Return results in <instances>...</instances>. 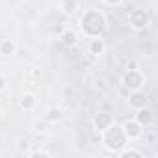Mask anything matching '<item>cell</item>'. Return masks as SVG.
I'll return each mask as SVG.
<instances>
[{"label": "cell", "instance_id": "6da1fadb", "mask_svg": "<svg viewBox=\"0 0 158 158\" xmlns=\"http://www.w3.org/2000/svg\"><path fill=\"white\" fill-rule=\"evenodd\" d=\"M102 143H104V147L110 151V152H117L119 149H123L125 145H127V138H125V134H123V128L121 127H117V125H112V127H108L106 130H104V136H102V139H101Z\"/></svg>", "mask_w": 158, "mask_h": 158}, {"label": "cell", "instance_id": "7a4b0ae2", "mask_svg": "<svg viewBox=\"0 0 158 158\" xmlns=\"http://www.w3.org/2000/svg\"><path fill=\"white\" fill-rule=\"evenodd\" d=\"M121 82H123V86H125L127 89H130V91H136V89H139V88L143 86L145 78H143V74H141L138 69H128V71L123 74Z\"/></svg>", "mask_w": 158, "mask_h": 158}, {"label": "cell", "instance_id": "3957f363", "mask_svg": "<svg viewBox=\"0 0 158 158\" xmlns=\"http://www.w3.org/2000/svg\"><path fill=\"white\" fill-rule=\"evenodd\" d=\"M121 128H123V134H125L127 139H138V138H141V134H143V127H141L136 119H127Z\"/></svg>", "mask_w": 158, "mask_h": 158}, {"label": "cell", "instance_id": "277c9868", "mask_svg": "<svg viewBox=\"0 0 158 158\" xmlns=\"http://www.w3.org/2000/svg\"><path fill=\"white\" fill-rule=\"evenodd\" d=\"M147 24H149V15L143 10H136L130 13V26L134 30H143Z\"/></svg>", "mask_w": 158, "mask_h": 158}, {"label": "cell", "instance_id": "5b68a950", "mask_svg": "<svg viewBox=\"0 0 158 158\" xmlns=\"http://www.w3.org/2000/svg\"><path fill=\"white\" fill-rule=\"evenodd\" d=\"M112 125H114V117H112L108 112H99V114L93 117V127H95L97 132L106 130V128L112 127Z\"/></svg>", "mask_w": 158, "mask_h": 158}, {"label": "cell", "instance_id": "8992f818", "mask_svg": "<svg viewBox=\"0 0 158 158\" xmlns=\"http://www.w3.org/2000/svg\"><path fill=\"white\" fill-rule=\"evenodd\" d=\"M141 127H149V125H152L154 123V114H152V110L151 108H147V106H143V108H138V112H136V117H134Z\"/></svg>", "mask_w": 158, "mask_h": 158}, {"label": "cell", "instance_id": "52a82bcc", "mask_svg": "<svg viewBox=\"0 0 158 158\" xmlns=\"http://www.w3.org/2000/svg\"><path fill=\"white\" fill-rule=\"evenodd\" d=\"M147 102H149V97H147V93H143L141 89L132 91V95H130V99H128V104H130V108H134V110L147 106Z\"/></svg>", "mask_w": 158, "mask_h": 158}, {"label": "cell", "instance_id": "ba28073f", "mask_svg": "<svg viewBox=\"0 0 158 158\" xmlns=\"http://www.w3.org/2000/svg\"><path fill=\"white\" fill-rule=\"evenodd\" d=\"M60 43H61L65 48H73V47L78 43L76 32H74V30H65V32L61 34V37H60Z\"/></svg>", "mask_w": 158, "mask_h": 158}, {"label": "cell", "instance_id": "9c48e42d", "mask_svg": "<svg viewBox=\"0 0 158 158\" xmlns=\"http://www.w3.org/2000/svg\"><path fill=\"white\" fill-rule=\"evenodd\" d=\"M104 48H106L104 39L93 37V39L89 41V54H91V56H101V54H104Z\"/></svg>", "mask_w": 158, "mask_h": 158}, {"label": "cell", "instance_id": "30bf717a", "mask_svg": "<svg viewBox=\"0 0 158 158\" xmlns=\"http://www.w3.org/2000/svg\"><path fill=\"white\" fill-rule=\"evenodd\" d=\"M47 121L48 123H60V121H63V117H65V114H63V110L60 108V106H50L48 110H47Z\"/></svg>", "mask_w": 158, "mask_h": 158}, {"label": "cell", "instance_id": "8fae6325", "mask_svg": "<svg viewBox=\"0 0 158 158\" xmlns=\"http://www.w3.org/2000/svg\"><path fill=\"white\" fill-rule=\"evenodd\" d=\"M15 50H17V45H15L13 39H2L0 41V54L2 56H11V54H15Z\"/></svg>", "mask_w": 158, "mask_h": 158}, {"label": "cell", "instance_id": "7c38bea8", "mask_svg": "<svg viewBox=\"0 0 158 158\" xmlns=\"http://www.w3.org/2000/svg\"><path fill=\"white\" fill-rule=\"evenodd\" d=\"M119 158H143L145 154L141 152V151H138V149H119L117 152H115Z\"/></svg>", "mask_w": 158, "mask_h": 158}, {"label": "cell", "instance_id": "4fadbf2b", "mask_svg": "<svg viewBox=\"0 0 158 158\" xmlns=\"http://www.w3.org/2000/svg\"><path fill=\"white\" fill-rule=\"evenodd\" d=\"M61 10L67 15H74L76 10H78V0H63V2H61Z\"/></svg>", "mask_w": 158, "mask_h": 158}, {"label": "cell", "instance_id": "5bb4252c", "mask_svg": "<svg viewBox=\"0 0 158 158\" xmlns=\"http://www.w3.org/2000/svg\"><path fill=\"white\" fill-rule=\"evenodd\" d=\"M34 106H35V97H34L32 93H26V95L21 99V108L26 110V112H30V110H34Z\"/></svg>", "mask_w": 158, "mask_h": 158}, {"label": "cell", "instance_id": "9a60e30c", "mask_svg": "<svg viewBox=\"0 0 158 158\" xmlns=\"http://www.w3.org/2000/svg\"><path fill=\"white\" fill-rule=\"evenodd\" d=\"M28 156H32V158H35V156H45V158H50L52 154H50L48 151H41V149H39V151H30V152H28Z\"/></svg>", "mask_w": 158, "mask_h": 158}, {"label": "cell", "instance_id": "2e32d148", "mask_svg": "<svg viewBox=\"0 0 158 158\" xmlns=\"http://www.w3.org/2000/svg\"><path fill=\"white\" fill-rule=\"evenodd\" d=\"M8 88V78L6 76H0V91H4Z\"/></svg>", "mask_w": 158, "mask_h": 158}, {"label": "cell", "instance_id": "e0dca14e", "mask_svg": "<svg viewBox=\"0 0 158 158\" xmlns=\"http://www.w3.org/2000/svg\"><path fill=\"white\" fill-rule=\"evenodd\" d=\"M121 2H123V0H104V4H106V6H112V8L119 6Z\"/></svg>", "mask_w": 158, "mask_h": 158}, {"label": "cell", "instance_id": "ac0fdd59", "mask_svg": "<svg viewBox=\"0 0 158 158\" xmlns=\"http://www.w3.org/2000/svg\"><path fill=\"white\" fill-rule=\"evenodd\" d=\"M32 76H34V78H41V76H43V71H37V69H34V71H32Z\"/></svg>", "mask_w": 158, "mask_h": 158}, {"label": "cell", "instance_id": "d6986e66", "mask_svg": "<svg viewBox=\"0 0 158 158\" xmlns=\"http://www.w3.org/2000/svg\"><path fill=\"white\" fill-rule=\"evenodd\" d=\"M4 117V112H2V108H0V119H2Z\"/></svg>", "mask_w": 158, "mask_h": 158}]
</instances>
